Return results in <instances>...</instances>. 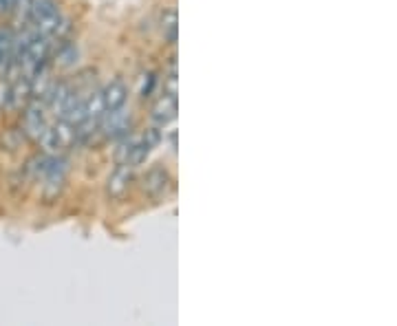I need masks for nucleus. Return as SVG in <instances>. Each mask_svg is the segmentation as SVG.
Wrapping results in <instances>:
<instances>
[{
	"mask_svg": "<svg viewBox=\"0 0 397 326\" xmlns=\"http://www.w3.org/2000/svg\"><path fill=\"white\" fill-rule=\"evenodd\" d=\"M161 141V130L159 128H150L144 135H132L128 139L122 141L120 150H117V161L120 165L126 168H137L146 161V157L150 155L157 144Z\"/></svg>",
	"mask_w": 397,
	"mask_h": 326,
	"instance_id": "f257e3e1",
	"label": "nucleus"
},
{
	"mask_svg": "<svg viewBox=\"0 0 397 326\" xmlns=\"http://www.w3.org/2000/svg\"><path fill=\"white\" fill-rule=\"evenodd\" d=\"M42 144V148L47 152H51V155H55V152H60L64 148H69L73 141H75V126L69 124V122H58L53 126H47V130L40 135V139H38Z\"/></svg>",
	"mask_w": 397,
	"mask_h": 326,
	"instance_id": "f03ea898",
	"label": "nucleus"
},
{
	"mask_svg": "<svg viewBox=\"0 0 397 326\" xmlns=\"http://www.w3.org/2000/svg\"><path fill=\"white\" fill-rule=\"evenodd\" d=\"M100 130H104L106 137H124L130 130V112L122 108L115 110H106L100 120Z\"/></svg>",
	"mask_w": 397,
	"mask_h": 326,
	"instance_id": "7ed1b4c3",
	"label": "nucleus"
},
{
	"mask_svg": "<svg viewBox=\"0 0 397 326\" xmlns=\"http://www.w3.org/2000/svg\"><path fill=\"white\" fill-rule=\"evenodd\" d=\"M47 120H45V106L40 102H35L27 115H25V132L31 139H40V135L47 130Z\"/></svg>",
	"mask_w": 397,
	"mask_h": 326,
	"instance_id": "20e7f679",
	"label": "nucleus"
},
{
	"mask_svg": "<svg viewBox=\"0 0 397 326\" xmlns=\"http://www.w3.org/2000/svg\"><path fill=\"white\" fill-rule=\"evenodd\" d=\"M177 117V95L175 93H163V98L153 108V120L159 126H168L170 122H175Z\"/></svg>",
	"mask_w": 397,
	"mask_h": 326,
	"instance_id": "39448f33",
	"label": "nucleus"
},
{
	"mask_svg": "<svg viewBox=\"0 0 397 326\" xmlns=\"http://www.w3.org/2000/svg\"><path fill=\"white\" fill-rule=\"evenodd\" d=\"M100 93H102V102H104V108H106V110H115V108H122V106L126 104L128 91H126L124 82H120V80L110 82V84H108L104 91H100Z\"/></svg>",
	"mask_w": 397,
	"mask_h": 326,
	"instance_id": "423d86ee",
	"label": "nucleus"
},
{
	"mask_svg": "<svg viewBox=\"0 0 397 326\" xmlns=\"http://www.w3.org/2000/svg\"><path fill=\"white\" fill-rule=\"evenodd\" d=\"M128 181H130V168L122 165L113 172V177L108 179V192L110 194H122V192L128 187Z\"/></svg>",
	"mask_w": 397,
	"mask_h": 326,
	"instance_id": "0eeeda50",
	"label": "nucleus"
},
{
	"mask_svg": "<svg viewBox=\"0 0 397 326\" xmlns=\"http://www.w3.org/2000/svg\"><path fill=\"white\" fill-rule=\"evenodd\" d=\"M157 181L153 179V175L148 177V190L153 192V194H163L166 192V187H168V183H170V179H168V175L163 170H157Z\"/></svg>",
	"mask_w": 397,
	"mask_h": 326,
	"instance_id": "6e6552de",
	"label": "nucleus"
},
{
	"mask_svg": "<svg viewBox=\"0 0 397 326\" xmlns=\"http://www.w3.org/2000/svg\"><path fill=\"white\" fill-rule=\"evenodd\" d=\"M166 18H168V23H163V29H166L163 33L168 35L170 42H175L177 40V13L175 11H168Z\"/></svg>",
	"mask_w": 397,
	"mask_h": 326,
	"instance_id": "1a4fd4ad",
	"label": "nucleus"
},
{
	"mask_svg": "<svg viewBox=\"0 0 397 326\" xmlns=\"http://www.w3.org/2000/svg\"><path fill=\"white\" fill-rule=\"evenodd\" d=\"M155 75L153 73H148V75H144L142 78V82H139V95L142 98H148L150 93H153V88H155Z\"/></svg>",
	"mask_w": 397,
	"mask_h": 326,
	"instance_id": "9d476101",
	"label": "nucleus"
},
{
	"mask_svg": "<svg viewBox=\"0 0 397 326\" xmlns=\"http://www.w3.org/2000/svg\"><path fill=\"white\" fill-rule=\"evenodd\" d=\"M31 3H33V0H13V9H16V13H18L21 21H27V18H29Z\"/></svg>",
	"mask_w": 397,
	"mask_h": 326,
	"instance_id": "9b49d317",
	"label": "nucleus"
},
{
	"mask_svg": "<svg viewBox=\"0 0 397 326\" xmlns=\"http://www.w3.org/2000/svg\"><path fill=\"white\" fill-rule=\"evenodd\" d=\"M13 11V0H0V16Z\"/></svg>",
	"mask_w": 397,
	"mask_h": 326,
	"instance_id": "f8f14e48",
	"label": "nucleus"
}]
</instances>
